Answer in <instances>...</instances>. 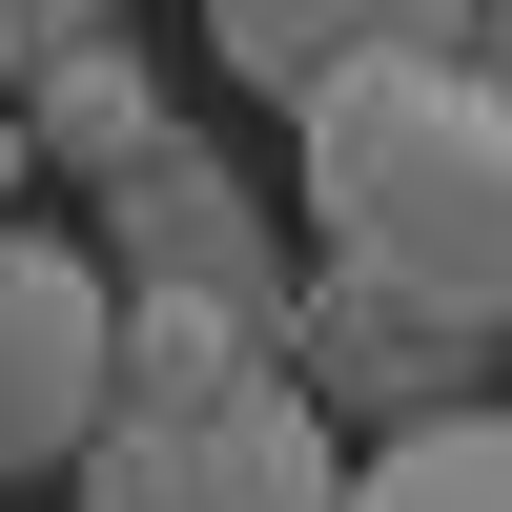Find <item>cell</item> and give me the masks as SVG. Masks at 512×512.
Instances as JSON below:
<instances>
[{"label": "cell", "instance_id": "obj_9", "mask_svg": "<svg viewBox=\"0 0 512 512\" xmlns=\"http://www.w3.org/2000/svg\"><path fill=\"white\" fill-rule=\"evenodd\" d=\"M103 21H123V0H0V82H41L62 41H103Z\"/></svg>", "mask_w": 512, "mask_h": 512}, {"label": "cell", "instance_id": "obj_3", "mask_svg": "<svg viewBox=\"0 0 512 512\" xmlns=\"http://www.w3.org/2000/svg\"><path fill=\"white\" fill-rule=\"evenodd\" d=\"M123 410V287L82 226H0V492L21 472H82Z\"/></svg>", "mask_w": 512, "mask_h": 512}, {"label": "cell", "instance_id": "obj_4", "mask_svg": "<svg viewBox=\"0 0 512 512\" xmlns=\"http://www.w3.org/2000/svg\"><path fill=\"white\" fill-rule=\"evenodd\" d=\"M82 246H103V287H123V308L246 328V349H287V308H308V287H287V226H267V205H246L205 144H164L144 185H103V226H82Z\"/></svg>", "mask_w": 512, "mask_h": 512}, {"label": "cell", "instance_id": "obj_6", "mask_svg": "<svg viewBox=\"0 0 512 512\" xmlns=\"http://www.w3.org/2000/svg\"><path fill=\"white\" fill-rule=\"evenodd\" d=\"M492 0H205V41H226V82H267V103H328L349 62H431V41H472Z\"/></svg>", "mask_w": 512, "mask_h": 512}, {"label": "cell", "instance_id": "obj_2", "mask_svg": "<svg viewBox=\"0 0 512 512\" xmlns=\"http://www.w3.org/2000/svg\"><path fill=\"white\" fill-rule=\"evenodd\" d=\"M82 512H349V431L308 410V369H185V390H123L82 451Z\"/></svg>", "mask_w": 512, "mask_h": 512}, {"label": "cell", "instance_id": "obj_7", "mask_svg": "<svg viewBox=\"0 0 512 512\" xmlns=\"http://www.w3.org/2000/svg\"><path fill=\"white\" fill-rule=\"evenodd\" d=\"M21 123H41V164H82V185H144V164L185 144V123H164V82L123 62V21H103V41H62V62L21 82Z\"/></svg>", "mask_w": 512, "mask_h": 512}, {"label": "cell", "instance_id": "obj_8", "mask_svg": "<svg viewBox=\"0 0 512 512\" xmlns=\"http://www.w3.org/2000/svg\"><path fill=\"white\" fill-rule=\"evenodd\" d=\"M349 512H512V390L431 410V431H369L349 451Z\"/></svg>", "mask_w": 512, "mask_h": 512}, {"label": "cell", "instance_id": "obj_1", "mask_svg": "<svg viewBox=\"0 0 512 512\" xmlns=\"http://www.w3.org/2000/svg\"><path fill=\"white\" fill-rule=\"evenodd\" d=\"M287 123H308V246L492 349L512 328V82L472 41H431V62H349Z\"/></svg>", "mask_w": 512, "mask_h": 512}, {"label": "cell", "instance_id": "obj_10", "mask_svg": "<svg viewBox=\"0 0 512 512\" xmlns=\"http://www.w3.org/2000/svg\"><path fill=\"white\" fill-rule=\"evenodd\" d=\"M472 62H492V82H512V0H492V21H472Z\"/></svg>", "mask_w": 512, "mask_h": 512}, {"label": "cell", "instance_id": "obj_5", "mask_svg": "<svg viewBox=\"0 0 512 512\" xmlns=\"http://www.w3.org/2000/svg\"><path fill=\"white\" fill-rule=\"evenodd\" d=\"M287 369H308V410L328 431H431V410H472V328H431V308H390V287H349L328 267L308 308H287Z\"/></svg>", "mask_w": 512, "mask_h": 512}]
</instances>
